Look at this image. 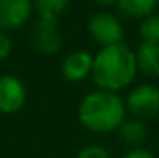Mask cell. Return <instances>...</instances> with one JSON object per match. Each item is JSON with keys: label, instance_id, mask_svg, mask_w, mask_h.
<instances>
[{"label": "cell", "instance_id": "1", "mask_svg": "<svg viewBox=\"0 0 159 158\" xmlns=\"http://www.w3.org/2000/svg\"><path fill=\"white\" fill-rule=\"evenodd\" d=\"M137 73L135 53L125 43L100 48L93 56L92 80L97 89L119 93L134 84Z\"/></svg>", "mask_w": 159, "mask_h": 158}, {"label": "cell", "instance_id": "2", "mask_svg": "<svg viewBox=\"0 0 159 158\" xmlns=\"http://www.w3.org/2000/svg\"><path fill=\"white\" fill-rule=\"evenodd\" d=\"M127 119L125 100L115 92L92 90L78 105V121L93 134H108L120 127Z\"/></svg>", "mask_w": 159, "mask_h": 158}, {"label": "cell", "instance_id": "3", "mask_svg": "<svg viewBox=\"0 0 159 158\" xmlns=\"http://www.w3.org/2000/svg\"><path fill=\"white\" fill-rule=\"evenodd\" d=\"M86 32L90 39L100 48L113 46V44L124 43V34L125 29L120 19L112 12L102 10V12L93 14L86 22Z\"/></svg>", "mask_w": 159, "mask_h": 158}, {"label": "cell", "instance_id": "4", "mask_svg": "<svg viewBox=\"0 0 159 158\" xmlns=\"http://www.w3.org/2000/svg\"><path fill=\"white\" fill-rule=\"evenodd\" d=\"M127 112L135 119L147 121L159 114V87L154 84H141L130 89L125 99Z\"/></svg>", "mask_w": 159, "mask_h": 158}, {"label": "cell", "instance_id": "5", "mask_svg": "<svg viewBox=\"0 0 159 158\" xmlns=\"http://www.w3.org/2000/svg\"><path fill=\"white\" fill-rule=\"evenodd\" d=\"M31 44L39 55L52 56L61 51L63 48V34L59 31L58 22L39 21L31 29Z\"/></svg>", "mask_w": 159, "mask_h": 158}, {"label": "cell", "instance_id": "6", "mask_svg": "<svg viewBox=\"0 0 159 158\" xmlns=\"http://www.w3.org/2000/svg\"><path fill=\"white\" fill-rule=\"evenodd\" d=\"M27 89L16 75H0V114H16L25 105Z\"/></svg>", "mask_w": 159, "mask_h": 158}, {"label": "cell", "instance_id": "7", "mask_svg": "<svg viewBox=\"0 0 159 158\" xmlns=\"http://www.w3.org/2000/svg\"><path fill=\"white\" fill-rule=\"evenodd\" d=\"M32 14V0H0V31L20 29Z\"/></svg>", "mask_w": 159, "mask_h": 158}, {"label": "cell", "instance_id": "8", "mask_svg": "<svg viewBox=\"0 0 159 158\" xmlns=\"http://www.w3.org/2000/svg\"><path fill=\"white\" fill-rule=\"evenodd\" d=\"M93 55L85 50H75L68 53L61 63V75L64 80L78 84L92 77Z\"/></svg>", "mask_w": 159, "mask_h": 158}, {"label": "cell", "instance_id": "9", "mask_svg": "<svg viewBox=\"0 0 159 158\" xmlns=\"http://www.w3.org/2000/svg\"><path fill=\"white\" fill-rule=\"evenodd\" d=\"M117 133H119V140L125 146H129V150L142 148L144 143L149 138V129L146 126V121H141V119L135 117L125 119L117 129Z\"/></svg>", "mask_w": 159, "mask_h": 158}, {"label": "cell", "instance_id": "10", "mask_svg": "<svg viewBox=\"0 0 159 158\" xmlns=\"http://www.w3.org/2000/svg\"><path fill=\"white\" fill-rule=\"evenodd\" d=\"M134 53L137 70L146 77L159 78V43H141Z\"/></svg>", "mask_w": 159, "mask_h": 158}, {"label": "cell", "instance_id": "11", "mask_svg": "<svg viewBox=\"0 0 159 158\" xmlns=\"http://www.w3.org/2000/svg\"><path fill=\"white\" fill-rule=\"evenodd\" d=\"M70 3L71 0H32V9L39 21L58 22Z\"/></svg>", "mask_w": 159, "mask_h": 158}, {"label": "cell", "instance_id": "12", "mask_svg": "<svg viewBox=\"0 0 159 158\" xmlns=\"http://www.w3.org/2000/svg\"><path fill=\"white\" fill-rule=\"evenodd\" d=\"M117 7L125 17L144 19L151 14H156L159 0H119Z\"/></svg>", "mask_w": 159, "mask_h": 158}, {"label": "cell", "instance_id": "13", "mask_svg": "<svg viewBox=\"0 0 159 158\" xmlns=\"http://www.w3.org/2000/svg\"><path fill=\"white\" fill-rule=\"evenodd\" d=\"M139 34L142 43H159V14H151L141 19Z\"/></svg>", "mask_w": 159, "mask_h": 158}, {"label": "cell", "instance_id": "14", "mask_svg": "<svg viewBox=\"0 0 159 158\" xmlns=\"http://www.w3.org/2000/svg\"><path fill=\"white\" fill-rule=\"evenodd\" d=\"M75 158H110V153L102 145H85L78 150Z\"/></svg>", "mask_w": 159, "mask_h": 158}, {"label": "cell", "instance_id": "15", "mask_svg": "<svg viewBox=\"0 0 159 158\" xmlns=\"http://www.w3.org/2000/svg\"><path fill=\"white\" fill-rule=\"evenodd\" d=\"M14 50V41L7 31H0V61H5Z\"/></svg>", "mask_w": 159, "mask_h": 158}, {"label": "cell", "instance_id": "16", "mask_svg": "<svg viewBox=\"0 0 159 158\" xmlns=\"http://www.w3.org/2000/svg\"><path fill=\"white\" fill-rule=\"evenodd\" d=\"M122 158H156V156H154V153L151 151V150H147V148H144V146H142V148L129 150Z\"/></svg>", "mask_w": 159, "mask_h": 158}, {"label": "cell", "instance_id": "17", "mask_svg": "<svg viewBox=\"0 0 159 158\" xmlns=\"http://www.w3.org/2000/svg\"><path fill=\"white\" fill-rule=\"evenodd\" d=\"M93 2L100 7H112V5H117L119 0H93Z\"/></svg>", "mask_w": 159, "mask_h": 158}]
</instances>
